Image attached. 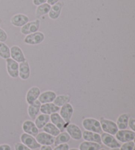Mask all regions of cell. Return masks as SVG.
I'll list each match as a JSON object with an SVG mask.
<instances>
[{
	"mask_svg": "<svg viewBox=\"0 0 135 150\" xmlns=\"http://www.w3.org/2000/svg\"><path fill=\"white\" fill-rule=\"evenodd\" d=\"M82 126L85 129L97 134H102V128L100 122L92 118H86L82 120Z\"/></svg>",
	"mask_w": 135,
	"mask_h": 150,
	"instance_id": "obj_1",
	"label": "cell"
},
{
	"mask_svg": "<svg viewBox=\"0 0 135 150\" xmlns=\"http://www.w3.org/2000/svg\"><path fill=\"white\" fill-rule=\"evenodd\" d=\"M99 122H100L102 130H104L106 133L112 135H115L118 132L119 128L117 124L115 122L112 121V120L102 118Z\"/></svg>",
	"mask_w": 135,
	"mask_h": 150,
	"instance_id": "obj_2",
	"label": "cell"
},
{
	"mask_svg": "<svg viewBox=\"0 0 135 150\" xmlns=\"http://www.w3.org/2000/svg\"><path fill=\"white\" fill-rule=\"evenodd\" d=\"M45 39V36L41 32H36L27 35L24 42L25 44L29 45H37L41 44Z\"/></svg>",
	"mask_w": 135,
	"mask_h": 150,
	"instance_id": "obj_3",
	"label": "cell"
},
{
	"mask_svg": "<svg viewBox=\"0 0 135 150\" xmlns=\"http://www.w3.org/2000/svg\"><path fill=\"white\" fill-rule=\"evenodd\" d=\"M40 21L38 19H36L32 22H28L23 27H21V32L24 35H28L32 33H36L40 28Z\"/></svg>",
	"mask_w": 135,
	"mask_h": 150,
	"instance_id": "obj_4",
	"label": "cell"
},
{
	"mask_svg": "<svg viewBox=\"0 0 135 150\" xmlns=\"http://www.w3.org/2000/svg\"><path fill=\"white\" fill-rule=\"evenodd\" d=\"M21 142L25 144L26 146L28 147L30 149H35L41 147V145L39 143H38V142L34 138V136L29 135L28 134H23L21 136Z\"/></svg>",
	"mask_w": 135,
	"mask_h": 150,
	"instance_id": "obj_5",
	"label": "cell"
},
{
	"mask_svg": "<svg viewBox=\"0 0 135 150\" xmlns=\"http://www.w3.org/2000/svg\"><path fill=\"white\" fill-rule=\"evenodd\" d=\"M6 64L8 74L13 79H17L18 76L19 64L11 58H9L6 59Z\"/></svg>",
	"mask_w": 135,
	"mask_h": 150,
	"instance_id": "obj_6",
	"label": "cell"
},
{
	"mask_svg": "<svg viewBox=\"0 0 135 150\" xmlns=\"http://www.w3.org/2000/svg\"><path fill=\"white\" fill-rule=\"evenodd\" d=\"M115 137L121 142L125 143L133 141L135 137V132L132 130H120L116 133Z\"/></svg>",
	"mask_w": 135,
	"mask_h": 150,
	"instance_id": "obj_7",
	"label": "cell"
},
{
	"mask_svg": "<svg viewBox=\"0 0 135 150\" xmlns=\"http://www.w3.org/2000/svg\"><path fill=\"white\" fill-rule=\"evenodd\" d=\"M102 142L104 145L110 148H119L121 147L120 143H119L117 140L113 137V135L107 133H103L101 136Z\"/></svg>",
	"mask_w": 135,
	"mask_h": 150,
	"instance_id": "obj_8",
	"label": "cell"
},
{
	"mask_svg": "<svg viewBox=\"0 0 135 150\" xmlns=\"http://www.w3.org/2000/svg\"><path fill=\"white\" fill-rule=\"evenodd\" d=\"M36 140L38 143L43 146H50L54 144L55 138L54 136L46 132H40L36 136Z\"/></svg>",
	"mask_w": 135,
	"mask_h": 150,
	"instance_id": "obj_9",
	"label": "cell"
},
{
	"mask_svg": "<svg viewBox=\"0 0 135 150\" xmlns=\"http://www.w3.org/2000/svg\"><path fill=\"white\" fill-rule=\"evenodd\" d=\"M11 23L16 27H23L29 22V18L24 14H16L11 18Z\"/></svg>",
	"mask_w": 135,
	"mask_h": 150,
	"instance_id": "obj_10",
	"label": "cell"
},
{
	"mask_svg": "<svg viewBox=\"0 0 135 150\" xmlns=\"http://www.w3.org/2000/svg\"><path fill=\"white\" fill-rule=\"evenodd\" d=\"M10 53L11 59L17 61V63H22L26 61V58L22 50L17 45H13L11 47Z\"/></svg>",
	"mask_w": 135,
	"mask_h": 150,
	"instance_id": "obj_11",
	"label": "cell"
},
{
	"mask_svg": "<svg viewBox=\"0 0 135 150\" xmlns=\"http://www.w3.org/2000/svg\"><path fill=\"white\" fill-rule=\"evenodd\" d=\"M67 132L70 137L75 140H79L82 137V132L80 128L75 124H70L66 127Z\"/></svg>",
	"mask_w": 135,
	"mask_h": 150,
	"instance_id": "obj_12",
	"label": "cell"
},
{
	"mask_svg": "<svg viewBox=\"0 0 135 150\" xmlns=\"http://www.w3.org/2000/svg\"><path fill=\"white\" fill-rule=\"evenodd\" d=\"M73 114V108L70 103H66L61 107L60 109V115L65 122L68 123L71 119Z\"/></svg>",
	"mask_w": 135,
	"mask_h": 150,
	"instance_id": "obj_13",
	"label": "cell"
},
{
	"mask_svg": "<svg viewBox=\"0 0 135 150\" xmlns=\"http://www.w3.org/2000/svg\"><path fill=\"white\" fill-rule=\"evenodd\" d=\"M23 130L25 133L32 136H36L38 134V128L36 127L35 123L31 120H26L23 124Z\"/></svg>",
	"mask_w": 135,
	"mask_h": 150,
	"instance_id": "obj_14",
	"label": "cell"
},
{
	"mask_svg": "<svg viewBox=\"0 0 135 150\" xmlns=\"http://www.w3.org/2000/svg\"><path fill=\"white\" fill-rule=\"evenodd\" d=\"M50 120H52L53 124L58 127V129L60 130V132H63L64 130L65 129L66 122L59 114L57 113V112L52 113L50 116Z\"/></svg>",
	"mask_w": 135,
	"mask_h": 150,
	"instance_id": "obj_15",
	"label": "cell"
},
{
	"mask_svg": "<svg viewBox=\"0 0 135 150\" xmlns=\"http://www.w3.org/2000/svg\"><path fill=\"white\" fill-rule=\"evenodd\" d=\"M40 95V90L39 88L36 86L32 87L31 89H29L26 93V100L27 103L29 105L30 104L33 103L35 101H36L38 99Z\"/></svg>",
	"mask_w": 135,
	"mask_h": 150,
	"instance_id": "obj_16",
	"label": "cell"
},
{
	"mask_svg": "<svg viewBox=\"0 0 135 150\" xmlns=\"http://www.w3.org/2000/svg\"><path fill=\"white\" fill-rule=\"evenodd\" d=\"M31 75V69L28 62L26 60L24 62L20 63L19 69H18V76L21 79L27 80Z\"/></svg>",
	"mask_w": 135,
	"mask_h": 150,
	"instance_id": "obj_17",
	"label": "cell"
},
{
	"mask_svg": "<svg viewBox=\"0 0 135 150\" xmlns=\"http://www.w3.org/2000/svg\"><path fill=\"white\" fill-rule=\"evenodd\" d=\"M56 97L57 95L55 92H53V91H45V92L40 93L38 98V101L42 104L52 103Z\"/></svg>",
	"mask_w": 135,
	"mask_h": 150,
	"instance_id": "obj_18",
	"label": "cell"
},
{
	"mask_svg": "<svg viewBox=\"0 0 135 150\" xmlns=\"http://www.w3.org/2000/svg\"><path fill=\"white\" fill-rule=\"evenodd\" d=\"M82 137L84 140H85L87 142H96L102 144L101 136L99 135V134L86 130L83 132Z\"/></svg>",
	"mask_w": 135,
	"mask_h": 150,
	"instance_id": "obj_19",
	"label": "cell"
},
{
	"mask_svg": "<svg viewBox=\"0 0 135 150\" xmlns=\"http://www.w3.org/2000/svg\"><path fill=\"white\" fill-rule=\"evenodd\" d=\"M60 110L59 107L57 106L54 103H44L40 107V111L42 113L45 115H52V113H55Z\"/></svg>",
	"mask_w": 135,
	"mask_h": 150,
	"instance_id": "obj_20",
	"label": "cell"
},
{
	"mask_svg": "<svg viewBox=\"0 0 135 150\" xmlns=\"http://www.w3.org/2000/svg\"><path fill=\"white\" fill-rule=\"evenodd\" d=\"M40 107H41V103L38 100L35 101L33 103L30 104L28 108V113L29 117L32 120H35L36 116L40 111Z\"/></svg>",
	"mask_w": 135,
	"mask_h": 150,
	"instance_id": "obj_21",
	"label": "cell"
},
{
	"mask_svg": "<svg viewBox=\"0 0 135 150\" xmlns=\"http://www.w3.org/2000/svg\"><path fill=\"white\" fill-rule=\"evenodd\" d=\"M62 7H63V4L61 2H58L51 7L50 12L48 13L49 17L51 19L56 20L57 18H59L61 14Z\"/></svg>",
	"mask_w": 135,
	"mask_h": 150,
	"instance_id": "obj_22",
	"label": "cell"
},
{
	"mask_svg": "<svg viewBox=\"0 0 135 150\" xmlns=\"http://www.w3.org/2000/svg\"><path fill=\"white\" fill-rule=\"evenodd\" d=\"M129 115L126 113H124L118 117L117 120V126L119 129L120 130H125L128 127L129 120Z\"/></svg>",
	"mask_w": 135,
	"mask_h": 150,
	"instance_id": "obj_23",
	"label": "cell"
},
{
	"mask_svg": "<svg viewBox=\"0 0 135 150\" xmlns=\"http://www.w3.org/2000/svg\"><path fill=\"white\" fill-rule=\"evenodd\" d=\"M102 146L101 144L92 142H84L81 143L79 146L80 150H99L102 149Z\"/></svg>",
	"mask_w": 135,
	"mask_h": 150,
	"instance_id": "obj_24",
	"label": "cell"
},
{
	"mask_svg": "<svg viewBox=\"0 0 135 150\" xmlns=\"http://www.w3.org/2000/svg\"><path fill=\"white\" fill-rule=\"evenodd\" d=\"M50 120V117L49 115L42 114L40 115L38 117L36 118L35 119V125L38 129H42V128L45 127V125L48 123Z\"/></svg>",
	"mask_w": 135,
	"mask_h": 150,
	"instance_id": "obj_25",
	"label": "cell"
},
{
	"mask_svg": "<svg viewBox=\"0 0 135 150\" xmlns=\"http://www.w3.org/2000/svg\"><path fill=\"white\" fill-rule=\"evenodd\" d=\"M43 130L45 132L53 136H58L61 132L58 127L55 125H54L53 123H47L45 125V127L43 128Z\"/></svg>",
	"mask_w": 135,
	"mask_h": 150,
	"instance_id": "obj_26",
	"label": "cell"
},
{
	"mask_svg": "<svg viewBox=\"0 0 135 150\" xmlns=\"http://www.w3.org/2000/svg\"><path fill=\"white\" fill-rule=\"evenodd\" d=\"M70 139H71V137H70L69 134L67 132H63L56 136V138H55V142H54V145L57 146L61 144H66L70 140Z\"/></svg>",
	"mask_w": 135,
	"mask_h": 150,
	"instance_id": "obj_27",
	"label": "cell"
},
{
	"mask_svg": "<svg viewBox=\"0 0 135 150\" xmlns=\"http://www.w3.org/2000/svg\"><path fill=\"white\" fill-rule=\"evenodd\" d=\"M51 5H49L47 3L45 4H42L38 6L37 9H36V17H40L41 16L44 15H46L48 13H49L50 9H51Z\"/></svg>",
	"mask_w": 135,
	"mask_h": 150,
	"instance_id": "obj_28",
	"label": "cell"
},
{
	"mask_svg": "<svg viewBox=\"0 0 135 150\" xmlns=\"http://www.w3.org/2000/svg\"><path fill=\"white\" fill-rule=\"evenodd\" d=\"M11 57L10 49L4 42H0V57L7 59Z\"/></svg>",
	"mask_w": 135,
	"mask_h": 150,
	"instance_id": "obj_29",
	"label": "cell"
},
{
	"mask_svg": "<svg viewBox=\"0 0 135 150\" xmlns=\"http://www.w3.org/2000/svg\"><path fill=\"white\" fill-rule=\"evenodd\" d=\"M69 101H70V97L69 96L61 95V96H57L55 100H54L53 102L55 105L60 108V107L64 105L65 104L68 103L69 102Z\"/></svg>",
	"mask_w": 135,
	"mask_h": 150,
	"instance_id": "obj_30",
	"label": "cell"
},
{
	"mask_svg": "<svg viewBox=\"0 0 135 150\" xmlns=\"http://www.w3.org/2000/svg\"><path fill=\"white\" fill-rule=\"evenodd\" d=\"M134 142L131 141L128 142H125L122 146L120 147V150H133V148L134 147Z\"/></svg>",
	"mask_w": 135,
	"mask_h": 150,
	"instance_id": "obj_31",
	"label": "cell"
},
{
	"mask_svg": "<svg viewBox=\"0 0 135 150\" xmlns=\"http://www.w3.org/2000/svg\"><path fill=\"white\" fill-rule=\"evenodd\" d=\"M15 150H31V149L28 148V147L26 146L25 144L23 143H16L15 144Z\"/></svg>",
	"mask_w": 135,
	"mask_h": 150,
	"instance_id": "obj_32",
	"label": "cell"
},
{
	"mask_svg": "<svg viewBox=\"0 0 135 150\" xmlns=\"http://www.w3.org/2000/svg\"><path fill=\"white\" fill-rule=\"evenodd\" d=\"M7 39V34L4 30L0 28V42H4Z\"/></svg>",
	"mask_w": 135,
	"mask_h": 150,
	"instance_id": "obj_33",
	"label": "cell"
},
{
	"mask_svg": "<svg viewBox=\"0 0 135 150\" xmlns=\"http://www.w3.org/2000/svg\"><path fill=\"white\" fill-rule=\"evenodd\" d=\"M69 146L67 144H61L57 146L53 150H69Z\"/></svg>",
	"mask_w": 135,
	"mask_h": 150,
	"instance_id": "obj_34",
	"label": "cell"
},
{
	"mask_svg": "<svg viewBox=\"0 0 135 150\" xmlns=\"http://www.w3.org/2000/svg\"><path fill=\"white\" fill-rule=\"evenodd\" d=\"M128 126L130 127L132 131H133V132H135V119H133V118L129 119Z\"/></svg>",
	"mask_w": 135,
	"mask_h": 150,
	"instance_id": "obj_35",
	"label": "cell"
},
{
	"mask_svg": "<svg viewBox=\"0 0 135 150\" xmlns=\"http://www.w3.org/2000/svg\"><path fill=\"white\" fill-rule=\"evenodd\" d=\"M47 0H32L34 5H36V6H39V5L45 4Z\"/></svg>",
	"mask_w": 135,
	"mask_h": 150,
	"instance_id": "obj_36",
	"label": "cell"
},
{
	"mask_svg": "<svg viewBox=\"0 0 135 150\" xmlns=\"http://www.w3.org/2000/svg\"><path fill=\"white\" fill-rule=\"evenodd\" d=\"M0 150H11V148L8 144H1L0 145Z\"/></svg>",
	"mask_w": 135,
	"mask_h": 150,
	"instance_id": "obj_37",
	"label": "cell"
},
{
	"mask_svg": "<svg viewBox=\"0 0 135 150\" xmlns=\"http://www.w3.org/2000/svg\"><path fill=\"white\" fill-rule=\"evenodd\" d=\"M47 4L52 6V5H53L54 4H55L58 2H59V0H47Z\"/></svg>",
	"mask_w": 135,
	"mask_h": 150,
	"instance_id": "obj_38",
	"label": "cell"
},
{
	"mask_svg": "<svg viewBox=\"0 0 135 150\" xmlns=\"http://www.w3.org/2000/svg\"><path fill=\"white\" fill-rule=\"evenodd\" d=\"M40 150H53L50 146H42Z\"/></svg>",
	"mask_w": 135,
	"mask_h": 150,
	"instance_id": "obj_39",
	"label": "cell"
},
{
	"mask_svg": "<svg viewBox=\"0 0 135 150\" xmlns=\"http://www.w3.org/2000/svg\"><path fill=\"white\" fill-rule=\"evenodd\" d=\"M111 150H120L119 149V148H113V149H111Z\"/></svg>",
	"mask_w": 135,
	"mask_h": 150,
	"instance_id": "obj_40",
	"label": "cell"
},
{
	"mask_svg": "<svg viewBox=\"0 0 135 150\" xmlns=\"http://www.w3.org/2000/svg\"><path fill=\"white\" fill-rule=\"evenodd\" d=\"M69 150H80V149H76V148H72V149H69Z\"/></svg>",
	"mask_w": 135,
	"mask_h": 150,
	"instance_id": "obj_41",
	"label": "cell"
},
{
	"mask_svg": "<svg viewBox=\"0 0 135 150\" xmlns=\"http://www.w3.org/2000/svg\"><path fill=\"white\" fill-rule=\"evenodd\" d=\"M99 150H106V149H99Z\"/></svg>",
	"mask_w": 135,
	"mask_h": 150,
	"instance_id": "obj_42",
	"label": "cell"
},
{
	"mask_svg": "<svg viewBox=\"0 0 135 150\" xmlns=\"http://www.w3.org/2000/svg\"><path fill=\"white\" fill-rule=\"evenodd\" d=\"M134 140V143L135 144V137H134V140Z\"/></svg>",
	"mask_w": 135,
	"mask_h": 150,
	"instance_id": "obj_43",
	"label": "cell"
},
{
	"mask_svg": "<svg viewBox=\"0 0 135 150\" xmlns=\"http://www.w3.org/2000/svg\"><path fill=\"white\" fill-rule=\"evenodd\" d=\"M133 150H135V146H134V148H133Z\"/></svg>",
	"mask_w": 135,
	"mask_h": 150,
	"instance_id": "obj_44",
	"label": "cell"
},
{
	"mask_svg": "<svg viewBox=\"0 0 135 150\" xmlns=\"http://www.w3.org/2000/svg\"><path fill=\"white\" fill-rule=\"evenodd\" d=\"M1 20H0V25H1Z\"/></svg>",
	"mask_w": 135,
	"mask_h": 150,
	"instance_id": "obj_45",
	"label": "cell"
}]
</instances>
